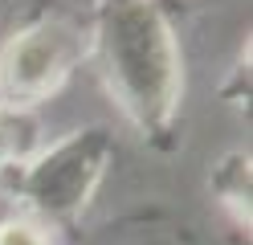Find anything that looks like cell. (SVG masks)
Wrapping results in <instances>:
<instances>
[{"label":"cell","instance_id":"5b68a950","mask_svg":"<svg viewBox=\"0 0 253 245\" xmlns=\"http://www.w3.org/2000/svg\"><path fill=\"white\" fill-rule=\"evenodd\" d=\"M29 151H33V119L0 106V188Z\"/></svg>","mask_w":253,"mask_h":245},{"label":"cell","instance_id":"6da1fadb","mask_svg":"<svg viewBox=\"0 0 253 245\" xmlns=\"http://www.w3.org/2000/svg\"><path fill=\"white\" fill-rule=\"evenodd\" d=\"M86 57L123 119L155 151H171L184 114V45L164 0H94Z\"/></svg>","mask_w":253,"mask_h":245},{"label":"cell","instance_id":"8992f818","mask_svg":"<svg viewBox=\"0 0 253 245\" xmlns=\"http://www.w3.org/2000/svg\"><path fill=\"white\" fill-rule=\"evenodd\" d=\"M0 245H53V241H49V229L37 225L33 217L8 212V217H0Z\"/></svg>","mask_w":253,"mask_h":245},{"label":"cell","instance_id":"3957f363","mask_svg":"<svg viewBox=\"0 0 253 245\" xmlns=\"http://www.w3.org/2000/svg\"><path fill=\"white\" fill-rule=\"evenodd\" d=\"M82 61L86 25L61 12L25 21L0 45V106L12 114H33L66 90V82Z\"/></svg>","mask_w":253,"mask_h":245},{"label":"cell","instance_id":"7a4b0ae2","mask_svg":"<svg viewBox=\"0 0 253 245\" xmlns=\"http://www.w3.org/2000/svg\"><path fill=\"white\" fill-rule=\"evenodd\" d=\"M115 155L119 143L106 127H74L49 147L29 151L4 180V192L12 196L17 212L33 217L37 225L74 229L90 212Z\"/></svg>","mask_w":253,"mask_h":245},{"label":"cell","instance_id":"277c9868","mask_svg":"<svg viewBox=\"0 0 253 245\" xmlns=\"http://www.w3.org/2000/svg\"><path fill=\"white\" fill-rule=\"evenodd\" d=\"M209 192L216 208L233 221V229L249 233V192H253V159L245 147H229L212 168H209Z\"/></svg>","mask_w":253,"mask_h":245},{"label":"cell","instance_id":"ba28073f","mask_svg":"<svg viewBox=\"0 0 253 245\" xmlns=\"http://www.w3.org/2000/svg\"><path fill=\"white\" fill-rule=\"evenodd\" d=\"M86 4H94V0H86Z\"/></svg>","mask_w":253,"mask_h":245},{"label":"cell","instance_id":"52a82bcc","mask_svg":"<svg viewBox=\"0 0 253 245\" xmlns=\"http://www.w3.org/2000/svg\"><path fill=\"white\" fill-rule=\"evenodd\" d=\"M225 98H229L237 110L249 106V45H245V53L237 57L233 74H229V82H225Z\"/></svg>","mask_w":253,"mask_h":245}]
</instances>
